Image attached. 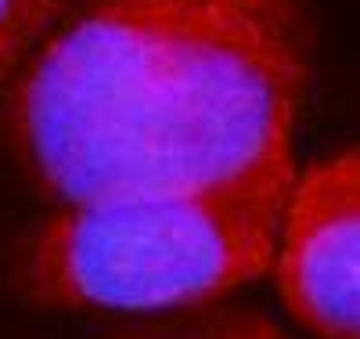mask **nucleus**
Here are the masks:
<instances>
[{"label": "nucleus", "mask_w": 360, "mask_h": 339, "mask_svg": "<svg viewBox=\"0 0 360 339\" xmlns=\"http://www.w3.org/2000/svg\"><path fill=\"white\" fill-rule=\"evenodd\" d=\"M306 58L299 0H76L18 69L4 134L61 206L130 192L285 202Z\"/></svg>", "instance_id": "nucleus-1"}, {"label": "nucleus", "mask_w": 360, "mask_h": 339, "mask_svg": "<svg viewBox=\"0 0 360 339\" xmlns=\"http://www.w3.org/2000/svg\"><path fill=\"white\" fill-rule=\"evenodd\" d=\"M285 202L130 192L61 206L29 239L18 282L36 303L116 314L202 307L274 267Z\"/></svg>", "instance_id": "nucleus-2"}, {"label": "nucleus", "mask_w": 360, "mask_h": 339, "mask_svg": "<svg viewBox=\"0 0 360 339\" xmlns=\"http://www.w3.org/2000/svg\"><path fill=\"white\" fill-rule=\"evenodd\" d=\"M274 274L317 339H360V148L313 163L281 209Z\"/></svg>", "instance_id": "nucleus-3"}, {"label": "nucleus", "mask_w": 360, "mask_h": 339, "mask_svg": "<svg viewBox=\"0 0 360 339\" xmlns=\"http://www.w3.org/2000/svg\"><path fill=\"white\" fill-rule=\"evenodd\" d=\"M65 8L69 0H0V83L33 58Z\"/></svg>", "instance_id": "nucleus-4"}, {"label": "nucleus", "mask_w": 360, "mask_h": 339, "mask_svg": "<svg viewBox=\"0 0 360 339\" xmlns=\"http://www.w3.org/2000/svg\"><path fill=\"white\" fill-rule=\"evenodd\" d=\"M177 339H288L274 325L260 317H220V322H205L198 329H187Z\"/></svg>", "instance_id": "nucleus-5"}]
</instances>
